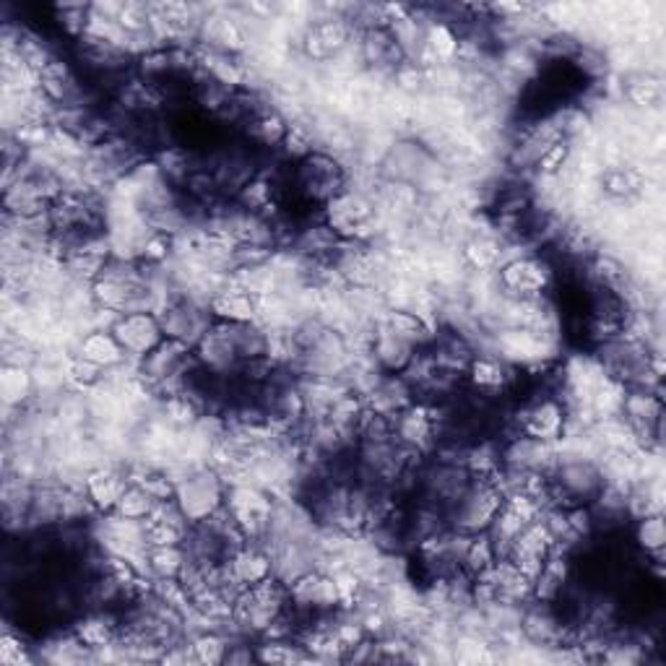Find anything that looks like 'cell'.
<instances>
[{"label":"cell","mask_w":666,"mask_h":666,"mask_svg":"<svg viewBox=\"0 0 666 666\" xmlns=\"http://www.w3.org/2000/svg\"><path fill=\"white\" fill-rule=\"evenodd\" d=\"M289 188L300 201L310 203V206L321 203L326 209L336 196L349 188V169L334 154L318 149L307 154L305 160L294 162L292 173H289Z\"/></svg>","instance_id":"obj_1"},{"label":"cell","mask_w":666,"mask_h":666,"mask_svg":"<svg viewBox=\"0 0 666 666\" xmlns=\"http://www.w3.org/2000/svg\"><path fill=\"white\" fill-rule=\"evenodd\" d=\"M552 279H555V274H552L550 261L539 259L537 253L507 261L494 272L500 292L505 297H516V300L544 297L546 289L552 287Z\"/></svg>","instance_id":"obj_2"},{"label":"cell","mask_w":666,"mask_h":666,"mask_svg":"<svg viewBox=\"0 0 666 666\" xmlns=\"http://www.w3.org/2000/svg\"><path fill=\"white\" fill-rule=\"evenodd\" d=\"M117 344L123 347L125 357L141 362L151 349H156L164 341L162 323L156 318V313H128L121 315L112 328Z\"/></svg>","instance_id":"obj_3"},{"label":"cell","mask_w":666,"mask_h":666,"mask_svg":"<svg viewBox=\"0 0 666 666\" xmlns=\"http://www.w3.org/2000/svg\"><path fill=\"white\" fill-rule=\"evenodd\" d=\"M71 357H81L87 362H95V365L102 367V370H112V367L128 362V357H125V352H123V347L117 344L115 334H112V331L81 334L76 339Z\"/></svg>","instance_id":"obj_4"},{"label":"cell","mask_w":666,"mask_h":666,"mask_svg":"<svg viewBox=\"0 0 666 666\" xmlns=\"http://www.w3.org/2000/svg\"><path fill=\"white\" fill-rule=\"evenodd\" d=\"M209 310L211 315H214V321L255 323V318H259V300H255L253 294L242 292L240 287H235L233 281H229L227 287L211 297Z\"/></svg>","instance_id":"obj_5"},{"label":"cell","mask_w":666,"mask_h":666,"mask_svg":"<svg viewBox=\"0 0 666 666\" xmlns=\"http://www.w3.org/2000/svg\"><path fill=\"white\" fill-rule=\"evenodd\" d=\"M188 563L186 546H151L147 555V568L151 578H180Z\"/></svg>","instance_id":"obj_6"},{"label":"cell","mask_w":666,"mask_h":666,"mask_svg":"<svg viewBox=\"0 0 666 666\" xmlns=\"http://www.w3.org/2000/svg\"><path fill=\"white\" fill-rule=\"evenodd\" d=\"M636 542L645 552V555H651L654 560H662V552L666 544V529H664L662 513H651V516L638 518Z\"/></svg>","instance_id":"obj_7"},{"label":"cell","mask_w":666,"mask_h":666,"mask_svg":"<svg viewBox=\"0 0 666 666\" xmlns=\"http://www.w3.org/2000/svg\"><path fill=\"white\" fill-rule=\"evenodd\" d=\"M156 503H160V500H156L154 494H149L147 490H143L141 485H130L128 490L123 492L121 503L115 505V511H112V513H117V516L130 518V520H147L151 513H154Z\"/></svg>","instance_id":"obj_8"},{"label":"cell","mask_w":666,"mask_h":666,"mask_svg":"<svg viewBox=\"0 0 666 666\" xmlns=\"http://www.w3.org/2000/svg\"><path fill=\"white\" fill-rule=\"evenodd\" d=\"M0 662L9 664V666H16V664H29L35 662V656L26 651V645L22 643V638L11 636V632H5L3 636V645H0Z\"/></svg>","instance_id":"obj_9"}]
</instances>
